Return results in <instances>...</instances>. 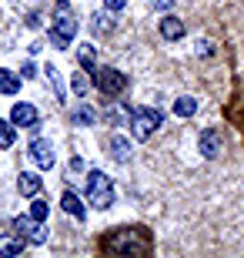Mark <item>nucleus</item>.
<instances>
[{"label":"nucleus","mask_w":244,"mask_h":258,"mask_svg":"<svg viewBox=\"0 0 244 258\" xmlns=\"http://www.w3.org/2000/svg\"><path fill=\"white\" fill-rule=\"evenodd\" d=\"M14 141H17V124L14 121H0V148L7 151V148H14Z\"/></svg>","instance_id":"19"},{"label":"nucleus","mask_w":244,"mask_h":258,"mask_svg":"<svg viewBox=\"0 0 244 258\" xmlns=\"http://www.w3.org/2000/svg\"><path fill=\"white\" fill-rule=\"evenodd\" d=\"M171 4L174 0H154V10H171Z\"/></svg>","instance_id":"29"},{"label":"nucleus","mask_w":244,"mask_h":258,"mask_svg":"<svg viewBox=\"0 0 244 258\" xmlns=\"http://www.w3.org/2000/svg\"><path fill=\"white\" fill-rule=\"evenodd\" d=\"M27 154H30V161L37 164L40 171H50V168L57 164L54 144H50L47 138H34V141H30V148H27Z\"/></svg>","instance_id":"6"},{"label":"nucleus","mask_w":244,"mask_h":258,"mask_svg":"<svg viewBox=\"0 0 244 258\" xmlns=\"http://www.w3.org/2000/svg\"><path fill=\"white\" fill-rule=\"evenodd\" d=\"M104 7L111 10V14H117V10H124V7H127V0H104Z\"/></svg>","instance_id":"26"},{"label":"nucleus","mask_w":244,"mask_h":258,"mask_svg":"<svg viewBox=\"0 0 244 258\" xmlns=\"http://www.w3.org/2000/svg\"><path fill=\"white\" fill-rule=\"evenodd\" d=\"M91 74H94V87L104 97H117L124 87H127V77H124V71H117V67H107V64L101 67L97 64Z\"/></svg>","instance_id":"4"},{"label":"nucleus","mask_w":244,"mask_h":258,"mask_svg":"<svg viewBox=\"0 0 244 258\" xmlns=\"http://www.w3.org/2000/svg\"><path fill=\"white\" fill-rule=\"evenodd\" d=\"M77 171H84V161L80 158H70V174H77Z\"/></svg>","instance_id":"28"},{"label":"nucleus","mask_w":244,"mask_h":258,"mask_svg":"<svg viewBox=\"0 0 244 258\" xmlns=\"http://www.w3.org/2000/svg\"><path fill=\"white\" fill-rule=\"evenodd\" d=\"M24 241L20 235H0V258H10V255H20L24 251Z\"/></svg>","instance_id":"15"},{"label":"nucleus","mask_w":244,"mask_h":258,"mask_svg":"<svg viewBox=\"0 0 244 258\" xmlns=\"http://www.w3.org/2000/svg\"><path fill=\"white\" fill-rule=\"evenodd\" d=\"M197 151L204 154V158H217L221 154V131L217 127H204L201 138H197Z\"/></svg>","instance_id":"9"},{"label":"nucleus","mask_w":244,"mask_h":258,"mask_svg":"<svg viewBox=\"0 0 244 258\" xmlns=\"http://www.w3.org/2000/svg\"><path fill=\"white\" fill-rule=\"evenodd\" d=\"M197 54H201V57H211V54H214V47H211L207 40H197Z\"/></svg>","instance_id":"27"},{"label":"nucleus","mask_w":244,"mask_h":258,"mask_svg":"<svg viewBox=\"0 0 244 258\" xmlns=\"http://www.w3.org/2000/svg\"><path fill=\"white\" fill-rule=\"evenodd\" d=\"M70 91H74L77 97H84L87 91H91V81H87L84 71H74V74H70Z\"/></svg>","instance_id":"20"},{"label":"nucleus","mask_w":244,"mask_h":258,"mask_svg":"<svg viewBox=\"0 0 244 258\" xmlns=\"http://www.w3.org/2000/svg\"><path fill=\"white\" fill-rule=\"evenodd\" d=\"M47 40H50V47H57V50H67V47H70V40H67V37H60V34H57L54 27L47 30Z\"/></svg>","instance_id":"24"},{"label":"nucleus","mask_w":244,"mask_h":258,"mask_svg":"<svg viewBox=\"0 0 244 258\" xmlns=\"http://www.w3.org/2000/svg\"><path fill=\"white\" fill-rule=\"evenodd\" d=\"M70 121H74L77 127H91V124H97V111H94V107H87V104H80V107L70 111Z\"/></svg>","instance_id":"16"},{"label":"nucleus","mask_w":244,"mask_h":258,"mask_svg":"<svg viewBox=\"0 0 244 258\" xmlns=\"http://www.w3.org/2000/svg\"><path fill=\"white\" fill-rule=\"evenodd\" d=\"M60 208H64L67 215H74L77 221H84V218H87V208H84V201H80V195L70 191V188H67L64 198H60Z\"/></svg>","instance_id":"11"},{"label":"nucleus","mask_w":244,"mask_h":258,"mask_svg":"<svg viewBox=\"0 0 244 258\" xmlns=\"http://www.w3.org/2000/svg\"><path fill=\"white\" fill-rule=\"evenodd\" d=\"M174 114L178 117H194L197 114V97H188V94L174 97Z\"/></svg>","instance_id":"18"},{"label":"nucleus","mask_w":244,"mask_h":258,"mask_svg":"<svg viewBox=\"0 0 244 258\" xmlns=\"http://www.w3.org/2000/svg\"><path fill=\"white\" fill-rule=\"evenodd\" d=\"M27 27H40V14H27Z\"/></svg>","instance_id":"30"},{"label":"nucleus","mask_w":244,"mask_h":258,"mask_svg":"<svg viewBox=\"0 0 244 258\" xmlns=\"http://www.w3.org/2000/svg\"><path fill=\"white\" fill-rule=\"evenodd\" d=\"M77 64H80V71H94V67H97L94 44H80V47H77Z\"/></svg>","instance_id":"17"},{"label":"nucleus","mask_w":244,"mask_h":258,"mask_svg":"<svg viewBox=\"0 0 244 258\" xmlns=\"http://www.w3.org/2000/svg\"><path fill=\"white\" fill-rule=\"evenodd\" d=\"M20 77H24V81L37 77V64H34V60H24V64H20Z\"/></svg>","instance_id":"25"},{"label":"nucleus","mask_w":244,"mask_h":258,"mask_svg":"<svg viewBox=\"0 0 244 258\" xmlns=\"http://www.w3.org/2000/svg\"><path fill=\"white\" fill-rule=\"evenodd\" d=\"M44 71H47V81H50V87H54V97H57V101H64V84H60V74H57V67L47 64Z\"/></svg>","instance_id":"21"},{"label":"nucleus","mask_w":244,"mask_h":258,"mask_svg":"<svg viewBox=\"0 0 244 258\" xmlns=\"http://www.w3.org/2000/svg\"><path fill=\"white\" fill-rule=\"evenodd\" d=\"M107 151H111L114 161H127V158H131V141H127L124 134H111V141H107Z\"/></svg>","instance_id":"14"},{"label":"nucleus","mask_w":244,"mask_h":258,"mask_svg":"<svg viewBox=\"0 0 244 258\" xmlns=\"http://www.w3.org/2000/svg\"><path fill=\"white\" fill-rule=\"evenodd\" d=\"M10 121L17 127H37L40 124V114H37V107L27 104V101H17V104L10 107Z\"/></svg>","instance_id":"7"},{"label":"nucleus","mask_w":244,"mask_h":258,"mask_svg":"<svg viewBox=\"0 0 244 258\" xmlns=\"http://www.w3.org/2000/svg\"><path fill=\"white\" fill-rule=\"evenodd\" d=\"M20 71H10V67H0V94H20Z\"/></svg>","instance_id":"13"},{"label":"nucleus","mask_w":244,"mask_h":258,"mask_svg":"<svg viewBox=\"0 0 244 258\" xmlns=\"http://www.w3.org/2000/svg\"><path fill=\"white\" fill-rule=\"evenodd\" d=\"M30 215H34L37 221H47V218H50V205H47L44 198H34V205H30Z\"/></svg>","instance_id":"22"},{"label":"nucleus","mask_w":244,"mask_h":258,"mask_svg":"<svg viewBox=\"0 0 244 258\" xmlns=\"http://www.w3.org/2000/svg\"><path fill=\"white\" fill-rule=\"evenodd\" d=\"M104 251H150V238L144 228H114Z\"/></svg>","instance_id":"1"},{"label":"nucleus","mask_w":244,"mask_h":258,"mask_svg":"<svg viewBox=\"0 0 244 258\" xmlns=\"http://www.w3.org/2000/svg\"><path fill=\"white\" fill-rule=\"evenodd\" d=\"M14 228H17V235H20V238H27L30 245H44V241H47V228H44V221H37L34 215H17Z\"/></svg>","instance_id":"5"},{"label":"nucleus","mask_w":244,"mask_h":258,"mask_svg":"<svg viewBox=\"0 0 244 258\" xmlns=\"http://www.w3.org/2000/svg\"><path fill=\"white\" fill-rule=\"evenodd\" d=\"M157 30H160V37H164V40H181V37H184V20L168 14V17H160Z\"/></svg>","instance_id":"12"},{"label":"nucleus","mask_w":244,"mask_h":258,"mask_svg":"<svg viewBox=\"0 0 244 258\" xmlns=\"http://www.w3.org/2000/svg\"><path fill=\"white\" fill-rule=\"evenodd\" d=\"M164 124V114L157 107H134L131 111V138L134 141H147L154 138V131Z\"/></svg>","instance_id":"3"},{"label":"nucleus","mask_w":244,"mask_h":258,"mask_svg":"<svg viewBox=\"0 0 244 258\" xmlns=\"http://www.w3.org/2000/svg\"><path fill=\"white\" fill-rule=\"evenodd\" d=\"M87 201L97 211H107L114 205V181L104 171H87Z\"/></svg>","instance_id":"2"},{"label":"nucleus","mask_w":244,"mask_h":258,"mask_svg":"<svg viewBox=\"0 0 244 258\" xmlns=\"http://www.w3.org/2000/svg\"><path fill=\"white\" fill-rule=\"evenodd\" d=\"M40 188H44V178H40L37 171H20V178H17V191L24 195V198H37Z\"/></svg>","instance_id":"10"},{"label":"nucleus","mask_w":244,"mask_h":258,"mask_svg":"<svg viewBox=\"0 0 244 258\" xmlns=\"http://www.w3.org/2000/svg\"><path fill=\"white\" fill-rule=\"evenodd\" d=\"M91 27H94V34H107V30H111V17H107V14H94Z\"/></svg>","instance_id":"23"},{"label":"nucleus","mask_w":244,"mask_h":258,"mask_svg":"<svg viewBox=\"0 0 244 258\" xmlns=\"http://www.w3.org/2000/svg\"><path fill=\"white\" fill-rule=\"evenodd\" d=\"M54 30L60 34V37H67L70 44H74L77 30H80V24H77V17L70 14V7H57V20H54Z\"/></svg>","instance_id":"8"}]
</instances>
